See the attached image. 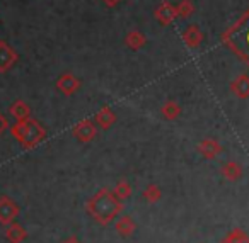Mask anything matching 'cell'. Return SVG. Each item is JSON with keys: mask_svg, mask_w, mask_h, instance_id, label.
Masks as SVG:
<instances>
[{"mask_svg": "<svg viewBox=\"0 0 249 243\" xmlns=\"http://www.w3.org/2000/svg\"><path fill=\"white\" fill-rule=\"evenodd\" d=\"M222 43L246 65H249V9L222 34Z\"/></svg>", "mask_w": 249, "mask_h": 243, "instance_id": "obj_2", "label": "cell"}, {"mask_svg": "<svg viewBox=\"0 0 249 243\" xmlns=\"http://www.w3.org/2000/svg\"><path fill=\"white\" fill-rule=\"evenodd\" d=\"M28 238V231L24 226L18 225V223H11L5 226V240L9 243H22Z\"/></svg>", "mask_w": 249, "mask_h": 243, "instance_id": "obj_15", "label": "cell"}, {"mask_svg": "<svg viewBox=\"0 0 249 243\" xmlns=\"http://www.w3.org/2000/svg\"><path fill=\"white\" fill-rule=\"evenodd\" d=\"M160 114L166 121H176L181 116V106L176 100H167L160 107Z\"/></svg>", "mask_w": 249, "mask_h": 243, "instance_id": "obj_18", "label": "cell"}, {"mask_svg": "<svg viewBox=\"0 0 249 243\" xmlns=\"http://www.w3.org/2000/svg\"><path fill=\"white\" fill-rule=\"evenodd\" d=\"M142 197L145 199L149 204H156L162 199V189L159 187L157 184H149L142 192Z\"/></svg>", "mask_w": 249, "mask_h": 243, "instance_id": "obj_19", "label": "cell"}, {"mask_svg": "<svg viewBox=\"0 0 249 243\" xmlns=\"http://www.w3.org/2000/svg\"><path fill=\"white\" fill-rule=\"evenodd\" d=\"M86 212L101 226H107L114 221V218L121 214L123 211V201L113 194V191L103 187L96 192L90 199L86 201Z\"/></svg>", "mask_w": 249, "mask_h": 243, "instance_id": "obj_1", "label": "cell"}, {"mask_svg": "<svg viewBox=\"0 0 249 243\" xmlns=\"http://www.w3.org/2000/svg\"><path fill=\"white\" fill-rule=\"evenodd\" d=\"M9 113L16 117V121H24L28 117H31V107L24 102V100H16L11 107H9Z\"/></svg>", "mask_w": 249, "mask_h": 243, "instance_id": "obj_17", "label": "cell"}, {"mask_svg": "<svg viewBox=\"0 0 249 243\" xmlns=\"http://www.w3.org/2000/svg\"><path fill=\"white\" fill-rule=\"evenodd\" d=\"M154 17L157 19V22H159V24L169 26L178 19L176 9H174V5L171 4V2H162V4H160L159 7L154 11Z\"/></svg>", "mask_w": 249, "mask_h": 243, "instance_id": "obj_9", "label": "cell"}, {"mask_svg": "<svg viewBox=\"0 0 249 243\" xmlns=\"http://www.w3.org/2000/svg\"><path fill=\"white\" fill-rule=\"evenodd\" d=\"M5 130H9V121H7V117H5L4 114L0 113V134L4 133Z\"/></svg>", "mask_w": 249, "mask_h": 243, "instance_id": "obj_23", "label": "cell"}, {"mask_svg": "<svg viewBox=\"0 0 249 243\" xmlns=\"http://www.w3.org/2000/svg\"><path fill=\"white\" fill-rule=\"evenodd\" d=\"M220 243H249V235L242 228H235L229 231Z\"/></svg>", "mask_w": 249, "mask_h": 243, "instance_id": "obj_20", "label": "cell"}, {"mask_svg": "<svg viewBox=\"0 0 249 243\" xmlns=\"http://www.w3.org/2000/svg\"><path fill=\"white\" fill-rule=\"evenodd\" d=\"M11 133L24 150H33L46 138V130L33 117H28L24 121H18L11 128Z\"/></svg>", "mask_w": 249, "mask_h": 243, "instance_id": "obj_3", "label": "cell"}, {"mask_svg": "<svg viewBox=\"0 0 249 243\" xmlns=\"http://www.w3.org/2000/svg\"><path fill=\"white\" fill-rule=\"evenodd\" d=\"M104 2H106V4H107V5H109V7H111V5H116L118 2H120V0H104Z\"/></svg>", "mask_w": 249, "mask_h": 243, "instance_id": "obj_25", "label": "cell"}, {"mask_svg": "<svg viewBox=\"0 0 249 243\" xmlns=\"http://www.w3.org/2000/svg\"><path fill=\"white\" fill-rule=\"evenodd\" d=\"M183 41L190 49H196V48H200L201 41H203V32H201V29L198 28L196 24H191L184 29Z\"/></svg>", "mask_w": 249, "mask_h": 243, "instance_id": "obj_14", "label": "cell"}, {"mask_svg": "<svg viewBox=\"0 0 249 243\" xmlns=\"http://www.w3.org/2000/svg\"><path fill=\"white\" fill-rule=\"evenodd\" d=\"M19 212H21V208L14 199H11L9 195H0V225L7 226L14 223Z\"/></svg>", "mask_w": 249, "mask_h": 243, "instance_id": "obj_4", "label": "cell"}, {"mask_svg": "<svg viewBox=\"0 0 249 243\" xmlns=\"http://www.w3.org/2000/svg\"><path fill=\"white\" fill-rule=\"evenodd\" d=\"M220 174H222V177H224L225 180L237 182V180H241L242 175H244V168H242V165L237 163V162L229 160L220 167Z\"/></svg>", "mask_w": 249, "mask_h": 243, "instance_id": "obj_13", "label": "cell"}, {"mask_svg": "<svg viewBox=\"0 0 249 243\" xmlns=\"http://www.w3.org/2000/svg\"><path fill=\"white\" fill-rule=\"evenodd\" d=\"M80 85H82V82H80L75 75H72V73H63V75H60L58 80H56V89L67 97L73 96V94L80 89Z\"/></svg>", "mask_w": 249, "mask_h": 243, "instance_id": "obj_8", "label": "cell"}, {"mask_svg": "<svg viewBox=\"0 0 249 243\" xmlns=\"http://www.w3.org/2000/svg\"><path fill=\"white\" fill-rule=\"evenodd\" d=\"M196 148H198V153L203 158H207V160H215V158L224 151L222 145L218 143V140H215V138H205V140H201L200 143H198Z\"/></svg>", "mask_w": 249, "mask_h": 243, "instance_id": "obj_7", "label": "cell"}, {"mask_svg": "<svg viewBox=\"0 0 249 243\" xmlns=\"http://www.w3.org/2000/svg\"><path fill=\"white\" fill-rule=\"evenodd\" d=\"M174 9H176V16L179 19H188L195 14V4L191 0H181L179 4L174 5Z\"/></svg>", "mask_w": 249, "mask_h": 243, "instance_id": "obj_22", "label": "cell"}, {"mask_svg": "<svg viewBox=\"0 0 249 243\" xmlns=\"http://www.w3.org/2000/svg\"><path fill=\"white\" fill-rule=\"evenodd\" d=\"M97 130H99V128L96 126L94 121L84 119L72 128V136L75 138L77 141H80V143H90V141L97 136Z\"/></svg>", "mask_w": 249, "mask_h": 243, "instance_id": "obj_5", "label": "cell"}, {"mask_svg": "<svg viewBox=\"0 0 249 243\" xmlns=\"http://www.w3.org/2000/svg\"><path fill=\"white\" fill-rule=\"evenodd\" d=\"M114 229H116L118 235L123 236V238H130V236L137 231V223H135V219L128 214L118 216L116 223H114Z\"/></svg>", "mask_w": 249, "mask_h": 243, "instance_id": "obj_11", "label": "cell"}, {"mask_svg": "<svg viewBox=\"0 0 249 243\" xmlns=\"http://www.w3.org/2000/svg\"><path fill=\"white\" fill-rule=\"evenodd\" d=\"M232 96H235L237 99H248L249 97V75L242 73V75L235 77L229 85Z\"/></svg>", "mask_w": 249, "mask_h": 243, "instance_id": "obj_12", "label": "cell"}, {"mask_svg": "<svg viewBox=\"0 0 249 243\" xmlns=\"http://www.w3.org/2000/svg\"><path fill=\"white\" fill-rule=\"evenodd\" d=\"M94 123H96V126L99 128V130L106 131L114 126V123H116V114H114V111L111 109V107L104 106L103 109H99L94 114Z\"/></svg>", "mask_w": 249, "mask_h": 243, "instance_id": "obj_10", "label": "cell"}, {"mask_svg": "<svg viewBox=\"0 0 249 243\" xmlns=\"http://www.w3.org/2000/svg\"><path fill=\"white\" fill-rule=\"evenodd\" d=\"M132 192H133L132 184H130L128 180H124V178H121V180L118 182V184L114 185V189H113V194L116 195L120 201H126V199L132 195Z\"/></svg>", "mask_w": 249, "mask_h": 243, "instance_id": "obj_21", "label": "cell"}, {"mask_svg": "<svg viewBox=\"0 0 249 243\" xmlns=\"http://www.w3.org/2000/svg\"><path fill=\"white\" fill-rule=\"evenodd\" d=\"M145 43H147L145 34L142 31H139V29H133V31H130L128 34L124 36V45L128 46L130 49H133V51H139L140 48H143Z\"/></svg>", "mask_w": 249, "mask_h": 243, "instance_id": "obj_16", "label": "cell"}, {"mask_svg": "<svg viewBox=\"0 0 249 243\" xmlns=\"http://www.w3.org/2000/svg\"><path fill=\"white\" fill-rule=\"evenodd\" d=\"M62 243H82V242H80V240L79 238H77V236H69V238H65V240H63V242Z\"/></svg>", "mask_w": 249, "mask_h": 243, "instance_id": "obj_24", "label": "cell"}, {"mask_svg": "<svg viewBox=\"0 0 249 243\" xmlns=\"http://www.w3.org/2000/svg\"><path fill=\"white\" fill-rule=\"evenodd\" d=\"M18 60L19 55L16 53V49L5 41H0V73H7L18 63Z\"/></svg>", "mask_w": 249, "mask_h": 243, "instance_id": "obj_6", "label": "cell"}]
</instances>
